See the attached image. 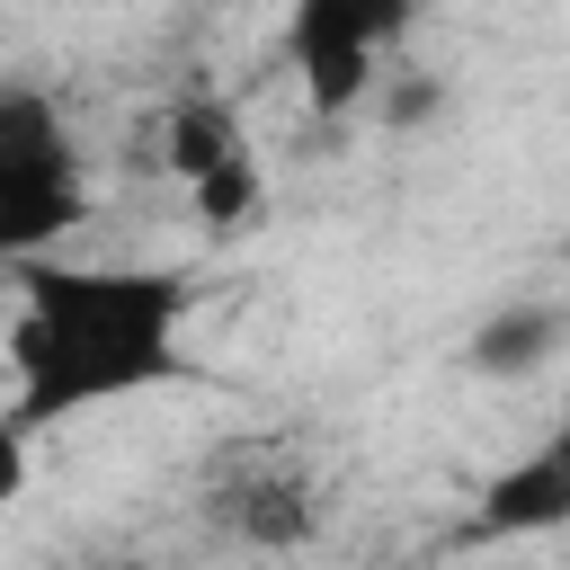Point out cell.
<instances>
[{
    "label": "cell",
    "mask_w": 570,
    "mask_h": 570,
    "mask_svg": "<svg viewBox=\"0 0 570 570\" xmlns=\"http://www.w3.org/2000/svg\"><path fill=\"white\" fill-rule=\"evenodd\" d=\"M89 223V169L62 107L27 80L0 89V267L53 258Z\"/></svg>",
    "instance_id": "7a4b0ae2"
},
{
    "label": "cell",
    "mask_w": 570,
    "mask_h": 570,
    "mask_svg": "<svg viewBox=\"0 0 570 570\" xmlns=\"http://www.w3.org/2000/svg\"><path fill=\"white\" fill-rule=\"evenodd\" d=\"M160 142H169V169L196 187V178H214V169H232V160H249V125H240V107L232 98H214V89H196V98H178L169 107V125H160Z\"/></svg>",
    "instance_id": "52a82bcc"
},
{
    "label": "cell",
    "mask_w": 570,
    "mask_h": 570,
    "mask_svg": "<svg viewBox=\"0 0 570 570\" xmlns=\"http://www.w3.org/2000/svg\"><path fill=\"white\" fill-rule=\"evenodd\" d=\"M223 525H232L240 543H258V552H294V543H312L321 499H312V481H303V472L267 463V472H249V481H232V490H223Z\"/></svg>",
    "instance_id": "5b68a950"
},
{
    "label": "cell",
    "mask_w": 570,
    "mask_h": 570,
    "mask_svg": "<svg viewBox=\"0 0 570 570\" xmlns=\"http://www.w3.org/2000/svg\"><path fill=\"white\" fill-rule=\"evenodd\" d=\"M187 196H196V214H205L214 232H240V223L258 214V160H232V169H214V178H196Z\"/></svg>",
    "instance_id": "ba28073f"
},
{
    "label": "cell",
    "mask_w": 570,
    "mask_h": 570,
    "mask_svg": "<svg viewBox=\"0 0 570 570\" xmlns=\"http://www.w3.org/2000/svg\"><path fill=\"white\" fill-rule=\"evenodd\" d=\"M570 517V445L552 436V445H534L525 463H508L490 490H481V508H472V543H508V534H552Z\"/></svg>",
    "instance_id": "277c9868"
},
{
    "label": "cell",
    "mask_w": 570,
    "mask_h": 570,
    "mask_svg": "<svg viewBox=\"0 0 570 570\" xmlns=\"http://www.w3.org/2000/svg\"><path fill=\"white\" fill-rule=\"evenodd\" d=\"M561 338H570L561 303H499V312L463 338V365H472V374L517 383V374H543V365L561 356Z\"/></svg>",
    "instance_id": "8992f818"
},
{
    "label": "cell",
    "mask_w": 570,
    "mask_h": 570,
    "mask_svg": "<svg viewBox=\"0 0 570 570\" xmlns=\"http://www.w3.org/2000/svg\"><path fill=\"white\" fill-rule=\"evenodd\" d=\"M419 0H285V71L303 80L312 116H356L392 62V45L410 36Z\"/></svg>",
    "instance_id": "3957f363"
},
{
    "label": "cell",
    "mask_w": 570,
    "mask_h": 570,
    "mask_svg": "<svg viewBox=\"0 0 570 570\" xmlns=\"http://www.w3.org/2000/svg\"><path fill=\"white\" fill-rule=\"evenodd\" d=\"M18 276V338H9V419L27 436L134 401V392H169L196 383V356L178 347V321L196 303L187 267H71V258H27Z\"/></svg>",
    "instance_id": "6da1fadb"
},
{
    "label": "cell",
    "mask_w": 570,
    "mask_h": 570,
    "mask_svg": "<svg viewBox=\"0 0 570 570\" xmlns=\"http://www.w3.org/2000/svg\"><path fill=\"white\" fill-rule=\"evenodd\" d=\"M27 481H36V436L0 410V508H18V499H27Z\"/></svg>",
    "instance_id": "9c48e42d"
}]
</instances>
